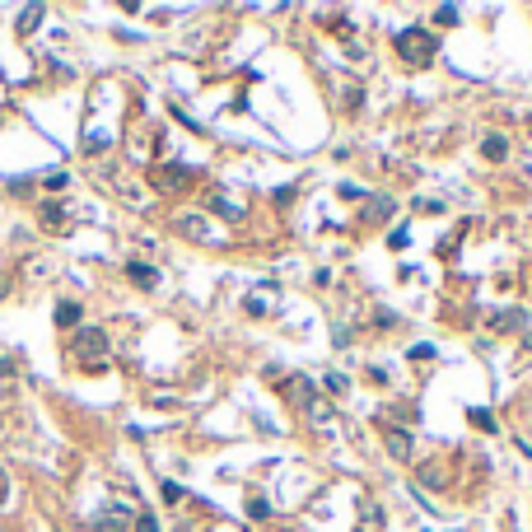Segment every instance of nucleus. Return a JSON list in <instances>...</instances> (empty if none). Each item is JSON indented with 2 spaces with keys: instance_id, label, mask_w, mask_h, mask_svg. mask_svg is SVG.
I'll use <instances>...</instances> for the list:
<instances>
[{
  "instance_id": "obj_1",
  "label": "nucleus",
  "mask_w": 532,
  "mask_h": 532,
  "mask_svg": "<svg viewBox=\"0 0 532 532\" xmlns=\"http://www.w3.org/2000/svg\"><path fill=\"white\" fill-rule=\"evenodd\" d=\"M70 345H75L79 360H103V355H108V331L103 327H75Z\"/></svg>"
},
{
  "instance_id": "obj_2",
  "label": "nucleus",
  "mask_w": 532,
  "mask_h": 532,
  "mask_svg": "<svg viewBox=\"0 0 532 532\" xmlns=\"http://www.w3.org/2000/svg\"><path fill=\"white\" fill-rule=\"evenodd\" d=\"M397 52L407 61H425V56H435V42L425 38V29H402L397 33Z\"/></svg>"
},
{
  "instance_id": "obj_3",
  "label": "nucleus",
  "mask_w": 532,
  "mask_h": 532,
  "mask_svg": "<svg viewBox=\"0 0 532 532\" xmlns=\"http://www.w3.org/2000/svg\"><path fill=\"white\" fill-rule=\"evenodd\" d=\"M126 528H131V509L126 504H108L98 514V532H126Z\"/></svg>"
},
{
  "instance_id": "obj_4",
  "label": "nucleus",
  "mask_w": 532,
  "mask_h": 532,
  "mask_svg": "<svg viewBox=\"0 0 532 532\" xmlns=\"http://www.w3.org/2000/svg\"><path fill=\"white\" fill-rule=\"evenodd\" d=\"M126 276H131L136 285H145V290H155V285H159V271H155V266H145V262H131V266H126Z\"/></svg>"
},
{
  "instance_id": "obj_5",
  "label": "nucleus",
  "mask_w": 532,
  "mask_h": 532,
  "mask_svg": "<svg viewBox=\"0 0 532 532\" xmlns=\"http://www.w3.org/2000/svg\"><path fill=\"white\" fill-rule=\"evenodd\" d=\"M56 322H61V327H79V304L75 299H61V304H56Z\"/></svg>"
},
{
  "instance_id": "obj_6",
  "label": "nucleus",
  "mask_w": 532,
  "mask_h": 532,
  "mask_svg": "<svg viewBox=\"0 0 532 532\" xmlns=\"http://www.w3.org/2000/svg\"><path fill=\"white\" fill-rule=\"evenodd\" d=\"M388 448H392V457H411V439H407V430H388Z\"/></svg>"
},
{
  "instance_id": "obj_7",
  "label": "nucleus",
  "mask_w": 532,
  "mask_h": 532,
  "mask_svg": "<svg viewBox=\"0 0 532 532\" xmlns=\"http://www.w3.org/2000/svg\"><path fill=\"white\" fill-rule=\"evenodd\" d=\"M38 24H42V5H29V10H19V29H24V33H33Z\"/></svg>"
},
{
  "instance_id": "obj_8",
  "label": "nucleus",
  "mask_w": 532,
  "mask_h": 532,
  "mask_svg": "<svg viewBox=\"0 0 532 532\" xmlns=\"http://www.w3.org/2000/svg\"><path fill=\"white\" fill-rule=\"evenodd\" d=\"M42 224H47V229H65V210H61V205H42Z\"/></svg>"
},
{
  "instance_id": "obj_9",
  "label": "nucleus",
  "mask_w": 532,
  "mask_h": 532,
  "mask_svg": "<svg viewBox=\"0 0 532 532\" xmlns=\"http://www.w3.org/2000/svg\"><path fill=\"white\" fill-rule=\"evenodd\" d=\"M182 234H187V238H205V224H201V219H182Z\"/></svg>"
},
{
  "instance_id": "obj_10",
  "label": "nucleus",
  "mask_w": 532,
  "mask_h": 532,
  "mask_svg": "<svg viewBox=\"0 0 532 532\" xmlns=\"http://www.w3.org/2000/svg\"><path fill=\"white\" fill-rule=\"evenodd\" d=\"M518 322H523V313H500V318H495V327H504V331L518 327Z\"/></svg>"
},
{
  "instance_id": "obj_11",
  "label": "nucleus",
  "mask_w": 532,
  "mask_h": 532,
  "mask_svg": "<svg viewBox=\"0 0 532 532\" xmlns=\"http://www.w3.org/2000/svg\"><path fill=\"white\" fill-rule=\"evenodd\" d=\"M504 150H509L504 141H485V155H490V159H504Z\"/></svg>"
},
{
  "instance_id": "obj_12",
  "label": "nucleus",
  "mask_w": 532,
  "mask_h": 532,
  "mask_svg": "<svg viewBox=\"0 0 532 532\" xmlns=\"http://www.w3.org/2000/svg\"><path fill=\"white\" fill-rule=\"evenodd\" d=\"M411 360H421V364L435 360V345H416V350H411Z\"/></svg>"
},
{
  "instance_id": "obj_13",
  "label": "nucleus",
  "mask_w": 532,
  "mask_h": 532,
  "mask_svg": "<svg viewBox=\"0 0 532 532\" xmlns=\"http://www.w3.org/2000/svg\"><path fill=\"white\" fill-rule=\"evenodd\" d=\"M435 19H439V24H453L457 10H453V5H439V15H435Z\"/></svg>"
},
{
  "instance_id": "obj_14",
  "label": "nucleus",
  "mask_w": 532,
  "mask_h": 532,
  "mask_svg": "<svg viewBox=\"0 0 532 532\" xmlns=\"http://www.w3.org/2000/svg\"><path fill=\"white\" fill-rule=\"evenodd\" d=\"M65 187V173H47V191H61Z\"/></svg>"
},
{
  "instance_id": "obj_15",
  "label": "nucleus",
  "mask_w": 532,
  "mask_h": 532,
  "mask_svg": "<svg viewBox=\"0 0 532 532\" xmlns=\"http://www.w3.org/2000/svg\"><path fill=\"white\" fill-rule=\"evenodd\" d=\"M215 210H219L224 219H238V205H229V201H215Z\"/></svg>"
},
{
  "instance_id": "obj_16",
  "label": "nucleus",
  "mask_w": 532,
  "mask_h": 532,
  "mask_svg": "<svg viewBox=\"0 0 532 532\" xmlns=\"http://www.w3.org/2000/svg\"><path fill=\"white\" fill-rule=\"evenodd\" d=\"M136 532H159V523H155L150 514H145V518H136Z\"/></svg>"
},
{
  "instance_id": "obj_17",
  "label": "nucleus",
  "mask_w": 532,
  "mask_h": 532,
  "mask_svg": "<svg viewBox=\"0 0 532 532\" xmlns=\"http://www.w3.org/2000/svg\"><path fill=\"white\" fill-rule=\"evenodd\" d=\"M10 295V276H5V271H0V299Z\"/></svg>"
}]
</instances>
